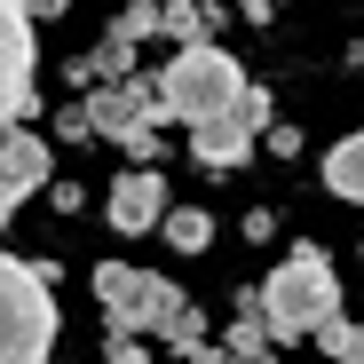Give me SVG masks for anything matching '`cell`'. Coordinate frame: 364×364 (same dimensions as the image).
Masks as SVG:
<instances>
[{
	"instance_id": "cell-5",
	"label": "cell",
	"mask_w": 364,
	"mask_h": 364,
	"mask_svg": "<svg viewBox=\"0 0 364 364\" xmlns=\"http://www.w3.org/2000/svg\"><path fill=\"white\" fill-rule=\"evenodd\" d=\"M262 127H269V87H246L237 103H222L214 119H191V159L214 166V174H230V166L254 159Z\"/></svg>"
},
{
	"instance_id": "cell-17",
	"label": "cell",
	"mask_w": 364,
	"mask_h": 364,
	"mask_svg": "<svg viewBox=\"0 0 364 364\" xmlns=\"http://www.w3.org/2000/svg\"><path fill=\"white\" fill-rule=\"evenodd\" d=\"M24 9H32V24H40V16H64L72 0H24Z\"/></svg>"
},
{
	"instance_id": "cell-6",
	"label": "cell",
	"mask_w": 364,
	"mask_h": 364,
	"mask_svg": "<svg viewBox=\"0 0 364 364\" xmlns=\"http://www.w3.org/2000/svg\"><path fill=\"white\" fill-rule=\"evenodd\" d=\"M32 80H40V48H32V9L0 0V127L32 119Z\"/></svg>"
},
{
	"instance_id": "cell-10",
	"label": "cell",
	"mask_w": 364,
	"mask_h": 364,
	"mask_svg": "<svg viewBox=\"0 0 364 364\" xmlns=\"http://www.w3.org/2000/svg\"><path fill=\"white\" fill-rule=\"evenodd\" d=\"M222 9H206V0H159V32L182 48V40H214Z\"/></svg>"
},
{
	"instance_id": "cell-2",
	"label": "cell",
	"mask_w": 364,
	"mask_h": 364,
	"mask_svg": "<svg viewBox=\"0 0 364 364\" xmlns=\"http://www.w3.org/2000/svg\"><path fill=\"white\" fill-rule=\"evenodd\" d=\"M246 95V72L230 64L214 40H182L159 72V103H166V127H191V119H214L222 103Z\"/></svg>"
},
{
	"instance_id": "cell-9",
	"label": "cell",
	"mask_w": 364,
	"mask_h": 364,
	"mask_svg": "<svg viewBox=\"0 0 364 364\" xmlns=\"http://www.w3.org/2000/svg\"><path fill=\"white\" fill-rule=\"evenodd\" d=\"M325 191L348 198V206H364V135H341L325 151Z\"/></svg>"
},
{
	"instance_id": "cell-3",
	"label": "cell",
	"mask_w": 364,
	"mask_h": 364,
	"mask_svg": "<svg viewBox=\"0 0 364 364\" xmlns=\"http://www.w3.org/2000/svg\"><path fill=\"white\" fill-rule=\"evenodd\" d=\"M55 333H64V317H55V301H48L40 262L0 254V364H40L55 348Z\"/></svg>"
},
{
	"instance_id": "cell-11",
	"label": "cell",
	"mask_w": 364,
	"mask_h": 364,
	"mask_svg": "<svg viewBox=\"0 0 364 364\" xmlns=\"http://www.w3.org/2000/svg\"><path fill=\"white\" fill-rule=\"evenodd\" d=\"M159 230H166L174 254H206V246H214V214H206V206H166Z\"/></svg>"
},
{
	"instance_id": "cell-18",
	"label": "cell",
	"mask_w": 364,
	"mask_h": 364,
	"mask_svg": "<svg viewBox=\"0 0 364 364\" xmlns=\"http://www.w3.org/2000/svg\"><path fill=\"white\" fill-rule=\"evenodd\" d=\"M356 254H364V246H356Z\"/></svg>"
},
{
	"instance_id": "cell-4",
	"label": "cell",
	"mask_w": 364,
	"mask_h": 364,
	"mask_svg": "<svg viewBox=\"0 0 364 364\" xmlns=\"http://www.w3.org/2000/svg\"><path fill=\"white\" fill-rule=\"evenodd\" d=\"M95 301H103L111 333H159L182 309V293L159 269H135V262H95Z\"/></svg>"
},
{
	"instance_id": "cell-1",
	"label": "cell",
	"mask_w": 364,
	"mask_h": 364,
	"mask_svg": "<svg viewBox=\"0 0 364 364\" xmlns=\"http://www.w3.org/2000/svg\"><path fill=\"white\" fill-rule=\"evenodd\" d=\"M254 309L269 317L277 341H317V325L341 317V269H333V254H325V246H293V254L262 277Z\"/></svg>"
},
{
	"instance_id": "cell-7",
	"label": "cell",
	"mask_w": 364,
	"mask_h": 364,
	"mask_svg": "<svg viewBox=\"0 0 364 364\" xmlns=\"http://www.w3.org/2000/svg\"><path fill=\"white\" fill-rule=\"evenodd\" d=\"M32 191H48V143L24 119H9V127H0V222H9Z\"/></svg>"
},
{
	"instance_id": "cell-8",
	"label": "cell",
	"mask_w": 364,
	"mask_h": 364,
	"mask_svg": "<svg viewBox=\"0 0 364 364\" xmlns=\"http://www.w3.org/2000/svg\"><path fill=\"white\" fill-rule=\"evenodd\" d=\"M103 214H111V230H119V237H143V230H159V214H166V174L135 159V174H119V182H111Z\"/></svg>"
},
{
	"instance_id": "cell-16",
	"label": "cell",
	"mask_w": 364,
	"mask_h": 364,
	"mask_svg": "<svg viewBox=\"0 0 364 364\" xmlns=\"http://www.w3.org/2000/svg\"><path fill=\"white\" fill-rule=\"evenodd\" d=\"M262 143H269L277 159H293V151H301V127H285V119H269V127H262Z\"/></svg>"
},
{
	"instance_id": "cell-14",
	"label": "cell",
	"mask_w": 364,
	"mask_h": 364,
	"mask_svg": "<svg viewBox=\"0 0 364 364\" xmlns=\"http://www.w3.org/2000/svg\"><path fill=\"white\" fill-rule=\"evenodd\" d=\"M55 135H64V143H95V119H87V103H64V111H55Z\"/></svg>"
},
{
	"instance_id": "cell-15",
	"label": "cell",
	"mask_w": 364,
	"mask_h": 364,
	"mask_svg": "<svg viewBox=\"0 0 364 364\" xmlns=\"http://www.w3.org/2000/svg\"><path fill=\"white\" fill-rule=\"evenodd\" d=\"M103 356H111V364H143V333H111Z\"/></svg>"
},
{
	"instance_id": "cell-13",
	"label": "cell",
	"mask_w": 364,
	"mask_h": 364,
	"mask_svg": "<svg viewBox=\"0 0 364 364\" xmlns=\"http://www.w3.org/2000/svg\"><path fill=\"white\" fill-rule=\"evenodd\" d=\"M111 40H127V48H143V40H159V0H127V9L111 16Z\"/></svg>"
},
{
	"instance_id": "cell-12",
	"label": "cell",
	"mask_w": 364,
	"mask_h": 364,
	"mask_svg": "<svg viewBox=\"0 0 364 364\" xmlns=\"http://www.w3.org/2000/svg\"><path fill=\"white\" fill-rule=\"evenodd\" d=\"M317 348H325L333 364H364V325H348V317H325V325H317Z\"/></svg>"
}]
</instances>
